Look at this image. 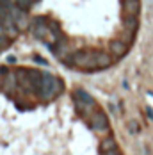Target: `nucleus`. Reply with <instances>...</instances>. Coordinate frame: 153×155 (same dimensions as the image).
Returning <instances> with one entry per match:
<instances>
[{
  "label": "nucleus",
  "mask_w": 153,
  "mask_h": 155,
  "mask_svg": "<svg viewBox=\"0 0 153 155\" xmlns=\"http://www.w3.org/2000/svg\"><path fill=\"white\" fill-rule=\"evenodd\" d=\"M66 64L80 70H105L112 64V55L100 50H78L66 59Z\"/></svg>",
  "instance_id": "1"
},
{
  "label": "nucleus",
  "mask_w": 153,
  "mask_h": 155,
  "mask_svg": "<svg viewBox=\"0 0 153 155\" xmlns=\"http://www.w3.org/2000/svg\"><path fill=\"white\" fill-rule=\"evenodd\" d=\"M62 89H64V84H62L61 78L54 77V75H48V73H43V78H41L36 93L39 94L41 98L48 100V98H54V96L61 94Z\"/></svg>",
  "instance_id": "2"
},
{
  "label": "nucleus",
  "mask_w": 153,
  "mask_h": 155,
  "mask_svg": "<svg viewBox=\"0 0 153 155\" xmlns=\"http://www.w3.org/2000/svg\"><path fill=\"white\" fill-rule=\"evenodd\" d=\"M75 105L80 112L87 114L94 107V98L87 91H84V89H76L75 91Z\"/></svg>",
  "instance_id": "3"
},
{
  "label": "nucleus",
  "mask_w": 153,
  "mask_h": 155,
  "mask_svg": "<svg viewBox=\"0 0 153 155\" xmlns=\"http://www.w3.org/2000/svg\"><path fill=\"white\" fill-rule=\"evenodd\" d=\"M89 125H91L93 130H96V132H107L109 130V118L107 114L103 112V110H94L91 114V118H89Z\"/></svg>",
  "instance_id": "4"
},
{
  "label": "nucleus",
  "mask_w": 153,
  "mask_h": 155,
  "mask_svg": "<svg viewBox=\"0 0 153 155\" xmlns=\"http://www.w3.org/2000/svg\"><path fill=\"white\" fill-rule=\"evenodd\" d=\"M128 43H125L123 39H112L110 43H109V52H110V55L112 57H125L126 54H128Z\"/></svg>",
  "instance_id": "5"
},
{
  "label": "nucleus",
  "mask_w": 153,
  "mask_h": 155,
  "mask_svg": "<svg viewBox=\"0 0 153 155\" xmlns=\"http://www.w3.org/2000/svg\"><path fill=\"white\" fill-rule=\"evenodd\" d=\"M123 11L126 16H137L141 11V0H123Z\"/></svg>",
  "instance_id": "6"
},
{
  "label": "nucleus",
  "mask_w": 153,
  "mask_h": 155,
  "mask_svg": "<svg viewBox=\"0 0 153 155\" xmlns=\"http://www.w3.org/2000/svg\"><path fill=\"white\" fill-rule=\"evenodd\" d=\"M118 148V143L116 139L112 137V136H109V137H103L102 143H100V152L103 153V152H110V150H116Z\"/></svg>",
  "instance_id": "7"
},
{
  "label": "nucleus",
  "mask_w": 153,
  "mask_h": 155,
  "mask_svg": "<svg viewBox=\"0 0 153 155\" xmlns=\"http://www.w3.org/2000/svg\"><path fill=\"white\" fill-rule=\"evenodd\" d=\"M16 5H18V9L27 11V9L32 5V0H16Z\"/></svg>",
  "instance_id": "8"
},
{
  "label": "nucleus",
  "mask_w": 153,
  "mask_h": 155,
  "mask_svg": "<svg viewBox=\"0 0 153 155\" xmlns=\"http://www.w3.org/2000/svg\"><path fill=\"white\" fill-rule=\"evenodd\" d=\"M102 155H121V152H119V148H116V150H110V152H103Z\"/></svg>",
  "instance_id": "9"
},
{
  "label": "nucleus",
  "mask_w": 153,
  "mask_h": 155,
  "mask_svg": "<svg viewBox=\"0 0 153 155\" xmlns=\"http://www.w3.org/2000/svg\"><path fill=\"white\" fill-rule=\"evenodd\" d=\"M7 41H9L7 38H0V50H4V48L7 47Z\"/></svg>",
  "instance_id": "10"
},
{
  "label": "nucleus",
  "mask_w": 153,
  "mask_h": 155,
  "mask_svg": "<svg viewBox=\"0 0 153 155\" xmlns=\"http://www.w3.org/2000/svg\"><path fill=\"white\" fill-rule=\"evenodd\" d=\"M130 132H137V123H135V121L130 123Z\"/></svg>",
  "instance_id": "11"
}]
</instances>
